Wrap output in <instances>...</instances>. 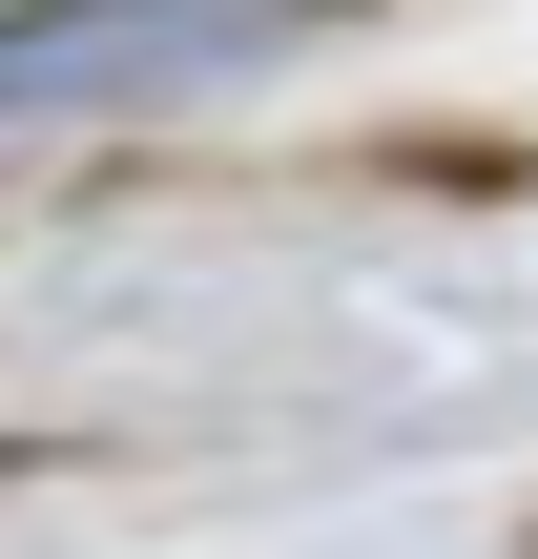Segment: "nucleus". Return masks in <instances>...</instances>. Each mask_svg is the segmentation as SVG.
Listing matches in <instances>:
<instances>
[{
    "label": "nucleus",
    "mask_w": 538,
    "mask_h": 559,
    "mask_svg": "<svg viewBox=\"0 0 538 559\" xmlns=\"http://www.w3.org/2000/svg\"><path fill=\"white\" fill-rule=\"evenodd\" d=\"M311 0H0V124H62V104H166L207 62H270Z\"/></svg>",
    "instance_id": "1"
}]
</instances>
